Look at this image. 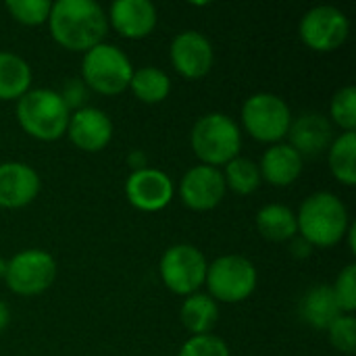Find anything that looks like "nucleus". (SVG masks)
Returning <instances> with one entry per match:
<instances>
[{
  "mask_svg": "<svg viewBox=\"0 0 356 356\" xmlns=\"http://www.w3.org/2000/svg\"><path fill=\"white\" fill-rule=\"evenodd\" d=\"M48 27L54 42L73 52H88L104 42L108 19L96 0H58L52 2Z\"/></svg>",
  "mask_w": 356,
  "mask_h": 356,
  "instance_id": "nucleus-1",
  "label": "nucleus"
},
{
  "mask_svg": "<svg viewBox=\"0 0 356 356\" xmlns=\"http://www.w3.org/2000/svg\"><path fill=\"white\" fill-rule=\"evenodd\" d=\"M298 234L305 242L319 248H332L346 236L350 223L346 204L332 192L311 194L296 213Z\"/></svg>",
  "mask_w": 356,
  "mask_h": 356,
  "instance_id": "nucleus-2",
  "label": "nucleus"
},
{
  "mask_svg": "<svg viewBox=\"0 0 356 356\" xmlns=\"http://www.w3.org/2000/svg\"><path fill=\"white\" fill-rule=\"evenodd\" d=\"M15 115L27 136L40 142H54L67 134L71 111L58 92L40 88L29 90L17 100Z\"/></svg>",
  "mask_w": 356,
  "mask_h": 356,
  "instance_id": "nucleus-3",
  "label": "nucleus"
},
{
  "mask_svg": "<svg viewBox=\"0 0 356 356\" xmlns=\"http://www.w3.org/2000/svg\"><path fill=\"white\" fill-rule=\"evenodd\" d=\"M194 154L209 167H225L232 159L240 156L242 131L240 125L225 113L202 115L190 134Z\"/></svg>",
  "mask_w": 356,
  "mask_h": 356,
  "instance_id": "nucleus-4",
  "label": "nucleus"
},
{
  "mask_svg": "<svg viewBox=\"0 0 356 356\" xmlns=\"http://www.w3.org/2000/svg\"><path fill=\"white\" fill-rule=\"evenodd\" d=\"M134 75V65L129 56L115 44H98L83 52L81 60V81L86 88L102 94L117 96L129 88Z\"/></svg>",
  "mask_w": 356,
  "mask_h": 356,
  "instance_id": "nucleus-5",
  "label": "nucleus"
},
{
  "mask_svg": "<svg viewBox=\"0 0 356 356\" xmlns=\"http://www.w3.org/2000/svg\"><path fill=\"white\" fill-rule=\"evenodd\" d=\"M257 280L259 275L252 261L240 254H225L209 265L204 284L215 302L236 305L257 290Z\"/></svg>",
  "mask_w": 356,
  "mask_h": 356,
  "instance_id": "nucleus-6",
  "label": "nucleus"
},
{
  "mask_svg": "<svg viewBox=\"0 0 356 356\" xmlns=\"http://www.w3.org/2000/svg\"><path fill=\"white\" fill-rule=\"evenodd\" d=\"M292 123L290 106L271 92H259L242 104V125L246 134L265 144H277L288 136Z\"/></svg>",
  "mask_w": 356,
  "mask_h": 356,
  "instance_id": "nucleus-7",
  "label": "nucleus"
},
{
  "mask_svg": "<svg viewBox=\"0 0 356 356\" xmlns=\"http://www.w3.org/2000/svg\"><path fill=\"white\" fill-rule=\"evenodd\" d=\"M207 257L192 244H175L165 250L159 273L163 284L177 296L196 294L207 280Z\"/></svg>",
  "mask_w": 356,
  "mask_h": 356,
  "instance_id": "nucleus-8",
  "label": "nucleus"
},
{
  "mask_svg": "<svg viewBox=\"0 0 356 356\" xmlns=\"http://www.w3.org/2000/svg\"><path fill=\"white\" fill-rule=\"evenodd\" d=\"M6 286L19 296H38L56 280V261L50 252L27 248L17 252L6 265Z\"/></svg>",
  "mask_w": 356,
  "mask_h": 356,
  "instance_id": "nucleus-9",
  "label": "nucleus"
},
{
  "mask_svg": "<svg viewBox=\"0 0 356 356\" xmlns=\"http://www.w3.org/2000/svg\"><path fill=\"white\" fill-rule=\"evenodd\" d=\"M298 33L311 50L332 52L346 42L350 21L336 6H315L300 19Z\"/></svg>",
  "mask_w": 356,
  "mask_h": 356,
  "instance_id": "nucleus-10",
  "label": "nucleus"
},
{
  "mask_svg": "<svg viewBox=\"0 0 356 356\" xmlns=\"http://www.w3.org/2000/svg\"><path fill=\"white\" fill-rule=\"evenodd\" d=\"M173 181L161 169H140L131 171L125 181V196L129 204L142 213H159L173 200Z\"/></svg>",
  "mask_w": 356,
  "mask_h": 356,
  "instance_id": "nucleus-11",
  "label": "nucleus"
},
{
  "mask_svg": "<svg viewBox=\"0 0 356 356\" xmlns=\"http://www.w3.org/2000/svg\"><path fill=\"white\" fill-rule=\"evenodd\" d=\"M173 69L186 79L204 77L215 63V50L209 38L196 29H186L177 33L169 48Z\"/></svg>",
  "mask_w": 356,
  "mask_h": 356,
  "instance_id": "nucleus-12",
  "label": "nucleus"
},
{
  "mask_svg": "<svg viewBox=\"0 0 356 356\" xmlns=\"http://www.w3.org/2000/svg\"><path fill=\"white\" fill-rule=\"evenodd\" d=\"M225 179L221 169L196 165L188 169L179 181V198L192 211H211L225 196Z\"/></svg>",
  "mask_w": 356,
  "mask_h": 356,
  "instance_id": "nucleus-13",
  "label": "nucleus"
},
{
  "mask_svg": "<svg viewBox=\"0 0 356 356\" xmlns=\"http://www.w3.org/2000/svg\"><path fill=\"white\" fill-rule=\"evenodd\" d=\"M65 136L83 152H100L113 140V121L104 111L83 106L71 113Z\"/></svg>",
  "mask_w": 356,
  "mask_h": 356,
  "instance_id": "nucleus-14",
  "label": "nucleus"
},
{
  "mask_svg": "<svg viewBox=\"0 0 356 356\" xmlns=\"http://www.w3.org/2000/svg\"><path fill=\"white\" fill-rule=\"evenodd\" d=\"M40 175L19 161L0 165V209H23L40 194Z\"/></svg>",
  "mask_w": 356,
  "mask_h": 356,
  "instance_id": "nucleus-15",
  "label": "nucleus"
},
{
  "mask_svg": "<svg viewBox=\"0 0 356 356\" xmlns=\"http://www.w3.org/2000/svg\"><path fill=\"white\" fill-rule=\"evenodd\" d=\"M106 19L119 35L127 40H142L156 27L159 13L150 0H115Z\"/></svg>",
  "mask_w": 356,
  "mask_h": 356,
  "instance_id": "nucleus-16",
  "label": "nucleus"
},
{
  "mask_svg": "<svg viewBox=\"0 0 356 356\" xmlns=\"http://www.w3.org/2000/svg\"><path fill=\"white\" fill-rule=\"evenodd\" d=\"M290 146L305 159V156H317L323 150L330 148L334 142V127L327 117L321 113H305L296 119H292L288 129Z\"/></svg>",
  "mask_w": 356,
  "mask_h": 356,
  "instance_id": "nucleus-17",
  "label": "nucleus"
},
{
  "mask_svg": "<svg viewBox=\"0 0 356 356\" xmlns=\"http://www.w3.org/2000/svg\"><path fill=\"white\" fill-rule=\"evenodd\" d=\"M302 165H305V159L290 144L277 142L265 150L259 171H261V179H265L267 184L286 188V186H292L300 177Z\"/></svg>",
  "mask_w": 356,
  "mask_h": 356,
  "instance_id": "nucleus-18",
  "label": "nucleus"
},
{
  "mask_svg": "<svg viewBox=\"0 0 356 356\" xmlns=\"http://www.w3.org/2000/svg\"><path fill=\"white\" fill-rule=\"evenodd\" d=\"M340 315H344L338 307L332 286H315L300 300V317L313 330H327Z\"/></svg>",
  "mask_w": 356,
  "mask_h": 356,
  "instance_id": "nucleus-19",
  "label": "nucleus"
},
{
  "mask_svg": "<svg viewBox=\"0 0 356 356\" xmlns=\"http://www.w3.org/2000/svg\"><path fill=\"white\" fill-rule=\"evenodd\" d=\"M184 327L192 336H204L211 334V330L217 325L219 319V305L209 294H190L186 296L181 311H179Z\"/></svg>",
  "mask_w": 356,
  "mask_h": 356,
  "instance_id": "nucleus-20",
  "label": "nucleus"
},
{
  "mask_svg": "<svg viewBox=\"0 0 356 356\" xmlns=\"http://www.w3.org/2000/svg\"><path fill=\"white\" fill-rule=\"evenodd\" d=\"M31 88V67L15 52H0V100H19Z\"/></svg>",
  "mask_w": 356,
  "mask_h": 356,
  "instance_id": "nucleus-21",
  "label": "nucleus"
},
{
  "mask_svg": "<svg viewBox=\"0 0 356 356\" xmlns=\"http://www.w3.org/2000/svg\"><path fill=\"white\" fill-rule=\"evenodd\" d=\"M257 229L271 242L294 240L298 234L296 213L286 204H265L257 213Z\"/></svg>",
  "mask_w": 356,
  "mask_h": 356,
  "instance_id": "nucleus-22",
  "label": "nucleus"
},
{
  "mask_svg": "<svg viewBox=\"0 0 356 356\" xmlns=\"http://www.w3.org/2000/svg\"><path fill=\"white\" fill-rule=\"evenodd\" d=\"M129 90L138 100L146 104H159L171 94V79L165 71L148 65V67L134 69Z\"/></svg>",
  "mask_w": 356,
  "mask_h": 356,
  "instance_id": "nucleus-23",
  "label": "nucleus"
},
{
  "mask_svg": "<svg viewBox=\"0 0 356 356\" xmlns=\"http://www.w3.org/2000/svg\"><path fill=\"white\" fill-rule=\"evenodd\" d=\"M356 134L355 131H344L340 134L327 148V163L334 173V177L344 184V186H355L356 184Z\"/></svg>",
  "mask_w": 356,
  "mask_h": 356,
  "instance_id": "nucleus-24",
  "label": "nucleus"
},
{
  "mask_svg": "<svg viewBox=\"0 0 356 356\" xmlns=\"http://www.w3.org/2000/svg\"><path fill=\"white\" fill-rule=\"evenodd\" d=\"M223 179H225V188L234 190L240 196H248L252 194L259 186H261V171L259 165L246 156H236L225 165Z\"/></svg>",
  "mask_w": 356,
  "mask_h": 356,
  "instance_id": "nucleus-25",
  "label": "nucleus"
},
{
  "mask_svg": "<svg viewBox=\"0 0 356 356\" xmlns=\"http://www.w3.org/2000/svg\"><path fill=\"white\" fill-rule=\"evenodd\" d=\"M330 115L332 121L344 129V131H355L356 127V90L355 86H344L340 88L330 104Z\"/></svg>",
  "mask_w": 356,
  "mask_h": 356,
  "instance_id": "nucleus-26",
  "label": "nucleus"
},
{
  "mask_svg": "<svg viewBox=\"0 0 356 356\" xmlns=\"http://www.w3.org/2000/svg\"><path fill=\"white\" fill-rule=\"evenodd\" d=\"M4 6L17 23L33 27V25H42L48 21L52 2H48V0H6Z\"/></svg>",
  "mask_w": 356,
  "mask_h": 356,
  "instance_id": "nucleus-27",
  "label": "nucleus"
},
{
  "mask_svg": "<svg viewBox=\"0 0 356 356\" xmlns=\"http://www.w3.org/2000/svg\"><path fill=\"white\" fill-rule=\"evenodd\" d=\"M332 290H334V296H336V300H338L340 311H342L344 315H353L356 309V265L355 263L346 265V267L340 271V275H338L336 284L332 286Z\"/></svg>",
  "mask_w": 356,
  "mask_h": 356,
  "instance_id": "nucleus-28",
  "label": "nucleus"
},
{
  "mask_svg": "<svg viewBox=\"0 0 356 356\" xmlns=\"http://www.w3.org/2000/svg\"><path fill=\"white\" fill-rule=\"evenodd\" d=\"M327 336L336 350L344 355H353L356 346V319L353 315H340L327 327Z\"/></svg>",
  "mask_w": 356,
  "mask_h": 356,
  "instance_id": "nucleus-29",
  "label": "nucleus"
},
{
  "mask_svg": "<svg viewBox=\"0 0 356 356\" xmlns=\"http://www.w3.org/2000/svg\"><path fill=\"white\" fill-rule=\"evenodd\" d=\"M177 356H232L227 344L213 336V334H204V336H192L184 342V346L179 348Z\"/></svg>",
  "mask_w": 356,
  "mask_h": 356,
  "instance_id": "nucleus-30",
  "label": "nucleus"
},
{
  "mask_svg": "<svg viewBox=\"0 0 356 356\" xmlns=\"http://www.w3.org/2000/svg\"><path fill=\"white\" fill-rule=\"evenodd\" d=\"M63 102L67 104L69 111H79L83 108V102H86V94H88V88L81 79H69L63 88V92H58Z\"/></svg>",
  "mask_w": 356,
  "mask_h": 356,
  "instance_id": "nucleus-31",
  "label": "nucleus"
},
{
  "mask_svg": "<svg viewBox=\"0 0 356 356\" xmlns=\"http://www.w3.org/2000/svg\"><path fill=\"white\" fill-rule=\"evenodd\" d=\"M127 165L131 167V171H140V169H146L148 167V156L144 150H131L127 154Z\"/></svg>",
  "mask_w": 356,
  "mask_h": 356,
  "instance_id": "nucleus-32",
  "label": "nucleus"
},
{
  "mask_svg": "<svg viewBox=\"0 0 356 356\" xmlns=\"http://www.w3.org/2000/svg\"><path fill=\"white\" fill-rule=\"evenodd\" d=\"M292 246H294V250H292V252H294L296 257H300V259L309 257V254H311V248H313V246H311L309 242H305L302 238H298V240L294 238V240H292Z\"/></svg>",
  "mask_w": 356,
  "mask_h": 356,
  "instance_id": "nucleus-33",
  "label": "nucleus"
},
{
  "mask_svg": "<svg viewBox=\"0 0 356 356\" xmlns=\"http://www.w3.org/2000/svg\"><path fill=\"white\" fill-rule=\"evenodd\" d=\"M8 321H10V309L4 300H0V332L6 330Z\"/></svg>",
  "mask_w": 356,
  "mask_h": 356,
  "instance_id": "nucleus-34",
  "label": "nucleus"
},
{
  "mask_svg": "<svg viewBox=\"0 0 356 356\" xmlns=\"http://www.w3.org/2000/svg\"><path fill=\"white\" fill-rule=\"evenodd\" d=\"M6 265H8V261L0 257V280H2L4 275H6Z\"/></svg>",
  "mask_w": 356,
  "mask_h": 356,
  "instance_id": "nucleus-35",
  "label": "nucleus"
}]
</instances>
